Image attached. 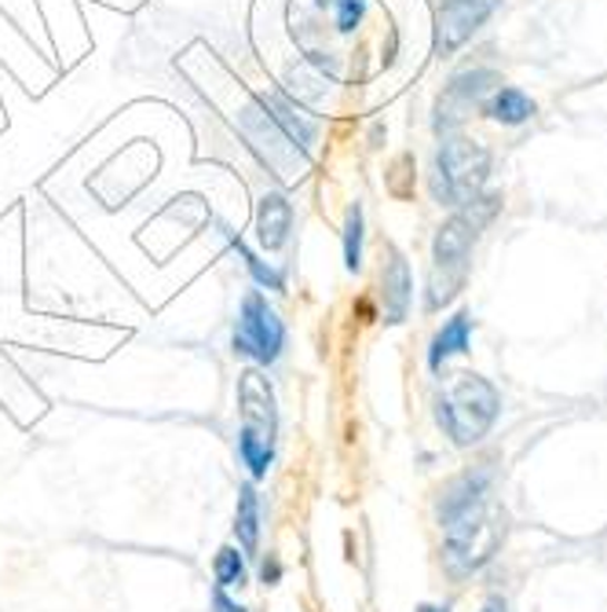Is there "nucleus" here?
<instances>
[{
  "mask_svg": "<svg viewBox=\"0 0 607 612\" xmlns=\"http://www.w3.org/2000/svg\"><path fill=\"white\" fill-rule=\"evenodd\" d=\"M223 235H227V243L235 246V254L246 260V268H249L252 283H257V286H268V290H286V276H282V272L271 268V265H263V260H260L257 254H252V249H249L242 239H238L235 231H223Z\"/></svg>",
  "mask_w": 607,
  "mask_h": 612,
  "instance_id": "obj_15",
  "label": "nucleus"
},
{
  "mask_svg": "<svg viewBox=\"0 0 607 612\" xmlns=\"http://www.w3.org/2000/svg\"><path fill=\"white\" fill-rule=\"evenodd\" d=\"M479 612H509V605H505V602H487Z\"/></svg>",
  "mask_w": 607,
  "mask_h": 612,
  "instance_id": "obj_21",
  "label": "nucleus"
},
{
  "mask_svg": "<svg viewBox=\"0 0 607 612\" xmlns=\"http://www.w3.org/2000/svg\"><path fill=\"white\" fill-rule=\"evenodd\" d=\"M235 535H238V551L257 554V546H260V495H257V484H242V488H238Z\"/></svg>",
  "mask_w": 607,
  "mask_h": 612,
  "instance_id": "obj_13",
  "label": "nucleus"
},
{
  "mask_svg": "<svg viewBox=\"0 0 607 612\" xmlns=\"http://www.w3.org/2000/svg\"><path fill=\"white\" fill-rule=\"evenodd\" d=\"M501 415V393L479 374H458L436 396V422L458 447L479 444Z\"/></svg>",
  "mask_w": 607,
  "mask_h": 612,
  "instance_id": "obj_4",
  "label": "nucleus"
},
{
  "mask_svg": "<svg viewBox=\"0 0 607 612\" xmlns=\"http://www.w3.org/2000/svg\"><path fill=\"white\" fill-rule=\"evenodd\" d=\"M381 290H385V316L388 323H402L414 302V276L399 249H388V260L381 268Z\"/></svg>",
  "mask_w": 607,
  "mask_h": 612,
  "instance_id": "obj_10",
  "label": "nucleus"
},
{
  "mask_svg": "<svg viewBox=\"0 0 607 612\" xmlns=\"http://www.w3.org/2000/svg\"><path fill=\"white\" fill-rule=\"evenodd\" d=\"M238 415H242V430H238V458L249 470L252 481H263L275 462V436H278V407L275 389L257 367L238 374Z\"/></svg>",
  "mask_w": 607,
  "mask_h": 612,
  "instance_id": "obj_3",
  "label": "nucleus"
},
{
  "mask_svg": "<svg viewBox=\"0 0 607 612\" xmlns=\"http://www.w3.org/2000/svg\"><path fill=\"white\" fill-rule=\"evenodd\" d=\"M490 180V151L469 136H442L432 169V195L439 206L465 209L476 198H484V187Z\"/></svg>",
  "mask_w": 607,
  "mask_h": 612,
  "instance_id": "obj_6",
  "label": "nucleus"
},
{
  "mask_svg": "<svg viewBox=\"0 0 607 612\" xmlns=\"http://www.w3.org/2000/svg\"><path fill=\"white\" fill-rule=\"evenodd\" d=\"M345 268L359 272L362 268V206L351 203L345 217Z\"/></svg>",
  "mask_w": 607,
  "mask_h": 612,
  "instance_id": "obj_17",
  "label": "nucleus"
},
{
  "mask_svg": "<svg viewBox=\"0 0 607 612\" xmlns=\"http://www.w3.org/2000/svg\"><path fill=\"white\" fill-rule=\"evenodd\" d=\"M293 231V203L282 191H268L257 206V239L263 249H282Z\"/></svg>",
  "mask_w": 607,
  "mask_h": 612,
  "instance_id": "obj_11",
  "label": "nucleus"
},
{
  "mask_svg": "<svg viewBox=\"0 0 607 612\" xmlns=\"http://www.w3.org/2000/svg\"><path fill=\"white\" fill-rule=\"evenodd\" d=\"M242 132L263 166H271L278 177H300L308 169L311 144L319 140L315 125L297 103L286 96H257L242 110Z\"/></svg>",
  "mask_w": 607,
  "mask_h": 612,
  "instance_id": "obj_1",
  "label": "nucleus"
},
{
  "mask_svg": "<svg viewBox=\"0 0 607 612\" xmlns=\"http://www.w3.org/2000/svg\"><path fill=\"white\" fill-rule=\"evenodd\" d=\"M282 561H278L275 554H263L260 557V583L263 586H275V583H282Z\"/></svg>",
  "mask_w": 607,
  "mask_h": 612,
  "instance_id": "obj_19",
  "label": "nucleus"
},
{
  "mask_svg": "<svg viewBox=\"0 0 607 612\" xmlns=\"http://www.w3.org/2000/svg\"><path fill=\"white\" fill-rule=\"evenodd\" d=\"M469 345H472V316L469 312H458V316L442 323V330L432 337V348H428V367L439 374L450 356L469 353Z\"/></svg>",
  "mask_w": 607,
  "mask_h": 612,
  "instance_id": "obj_12",
  "label": "nucleus"
},
{
  "mask_svg": "<svg viewBox=\"0 0 607 612\" xmlns=\"http://www.w3.org/2000/svg\"><path fill=\"white\" fill-rule=\"evenodd\" d=\"M235 356L252 359L257 367H271L286 348V323L278 319V312L260 290H249L238 308V323L231 334Z\"/></svg>",
  "mask_w": 607,
  "mask_h": 612,
  "instance_id": "obj_7",
  "label": "nucleus"
},
{
  "mask_svg": "<svg viewBox=\"0 0 607 612\" xmlns=\"http://www.w3.org/2000/svg\"><path fill=\"white\" fill-rule=\"evenodd\" d=\"M212 612H249L246 605H238L235 598H227V591H212Z\"/></svg>",
  "mask_w": 607,
  "mask_h": 612,
  "instance_id": "obj_20",
  "label": "nucleus"
},
{
  "mask_svg": "<svg viewBox=\"0 0 607 612\" xmlns=\"http://www.w3.org/2000/svg\"><path fill=\"white\" fill-rule=\"evenodd\" d=\"M501 0H439V22H436V52L454 56L472 33L495 16Z\"/></svg>",
  "mask_w": 607,
  "mask_h": 612,
  "instance_id": "obj_9",
  "label": "nucleus"
},
{
  "mask_svg": "<svg viewBox=\"0 0 607 612\" xmlns=\"http://www.w3.org/2000/svg\"><path fill=\"white\" fill-rule=\"evenodd\" d=\"M498 89H501L498 70H465L458 78H450V85L442 89L439 103H436V132L450 136L465 118H469L472 107H484V99Z\"/></svg>",
  "mask_w": 607,
  "mask_h": 612,
  "instance_id": "obj_8",
  "label": "nucleus"
},
{
  "mask_svg": "<svg viewBox=\"0 0 607 612\" xmlns=\"http://www.w3.org/2000/svg\"><path fill=\"white\" fill-rule=\"evenodd\" d=\"M417 612H450V609L447 605H442V609L439 605H417Z\"/></svg>",
  "mask_w": 607,
  "mask_h": 612,
  "instance_id": "obj_22",
  "label": "nucleus"
},
{
  "mask_svg": "<svg viewBox=\"0 0 607 612\" xmlns=\"http://www.w3.org/2000/svg\"><path fill=\"white\" fill-rule=\"evenodd\" d=\"M319 4L326 8L330 4L334 8V19H337V30L340 33H351L362 22V16H366V4L370 0H319Z\"/></svg>",
  "mask_w": 607,
  "mask_h": 612,
  "instance_id": "obj_18",
  "label": "nucleus"
},
{
  "mask_svg": "<svg viewBox=\"0 0 607 612\" xmlns=\"http://www.w3.org/2000/svg\"><path fill=\"white\" fill-rule=\"evenodd\" d=\"M484 115L498 125H524L538 115V103L520 89H498L490 99H484Z\"/></svg>",
  "mask_w": 607,
  "mask_h": 612,
  "instance_id": "obj_14",
  "label": "nucleus"
},
{
  "mask_svg": "<svg viewBox=\"0 0 607 612\" xmlns=\"http://www.w3.org/2000/svg\"><path fill=\"white\" fill-rule=\"evenodd\" d=\"M498 206H501V195L476 198L472 206L458 209L450 220L439 224L436 243H432V268H428V290H425L428 312H439L461 294L465 279H469L472 246L479 239V231L495 220Z\"/></svg>",
  "mask_w": 607,
  "mask_h": 612,
  "instance_id": "obj_2",
  "label": "nucleus"
},
{
  "mask_svg": "<svg viewBox=\"0 0 607 612\" xmlns=\"http://www.w3.org/2000/svg\"><path fill=\"white\" fill-rule=\"evenodd\" d=\"M212 576H217L220 591H227V586H242L249 580L246 554L238 551V546H220L217 557H212Z\"/></svg>",
  "mask_w": 607,
  "mask_h": 612,
  "instance_id": "obj_16",
  "label": "nucleus"
},
{
  "mask_svg": "<svg viewBox=\"0 0 607 612\" xmlns=\"http://www.w3.org/2000/svg\"><path fill=\"white\" fill-rule=\"evenodd\" d=\"M439 521H442V561H447L454 576H469V572L484 569L495 557L505 529L487 499L450 510Z\"/></svg>",
  "mask_w": 607,
  "mask_h": 612,
  "instance_id": "obj_5",
  "label": "nucleus"
}]
</instances>
